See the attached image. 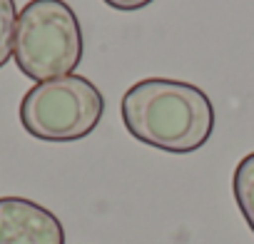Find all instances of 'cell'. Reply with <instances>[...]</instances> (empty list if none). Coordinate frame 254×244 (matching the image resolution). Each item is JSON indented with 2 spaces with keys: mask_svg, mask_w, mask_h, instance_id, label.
<instances>
[{
  "mask_svg": "<svg viewBox=\"0 0 254 244\" xmlns=\"http://www.w3.org/2000/svg\"><path fill=\"white\" fill-rule=\"evenodd\" d=\"M0 244H65V229L33 199L0 197Z\"/></svg>",
  "mask_w": 254,
  "mask_h": 244,
  "instance_id": "cell-4",
  "label": "cell"
},
{
  "mask_svg": "<svg viewBox=\"0 0 254 244\" xmlns=\"http://www.w3.org/2000/svg\"><path fill=\"white\" fill-rule=\"evenodd\" d=\"M15 0H0V67H5L13 58V40H15Z\"/></svg>",
  "mask_w": 254,
  "mask_h": 244,
  "instance_id": "cell-6",
  "label": "cell"
},
{
  "mask_svg": "<svg viewBox=\"0 0 254 244\" xmlns=\"http://www.w3.org/2000/svg\"><path fill=\"white\" fill-rule=\"evenodd\" d=\"M125 130L135 140L175 155L204 147L214 130V107L192 82L147 77L135 82L120 102Z\"/></svg>",
  "mask_w": 254,
  "mask_h": 244,
  "instance_id": "cell-1",
  "label": "cell"
},
{
  "mask_svg": "<svg viewBox=\"0 0 254 244\" xmlns=\"http://www.w3.org/2000/svg\"><path fill=\"white\" fill-rule=\"evenodd\" d=\"M105 115V97L92 80L67 75L38 82L20 100V122L43 142H75L87 137Z\"/></svg>",
  "mask_w": 254,
  "mask_h": 244,
  "instance_id": "cell-3",
  "label": "cell"
},
{
  "mask_svg": "<svg viewBox=\"0 0 254 244\" xmlns=\"http://www.w3.org/2000/svg\"><path fill=\"white\" fill-rule=\"evenodd\" d=\"M232 192L234 202L247 222V227L254 232V152L244 155L232 175Z\"/></svg>",
  "mask_w": 254,
  "mask_h": 244,
  "instance_id": "cell-5",
  "label": "cell"
},
{
  "mask_svg": "<svg viewBox=\"0 0 254 244\" xmlns=\"http://www.w3.org/2000/svg\"><path fill=\"white\" fill-rule=\"evenodd\" d=\"M102 3L115 8V10H122V13H132V10H142L152 0H102Z\"/></svg>",
  "mask_w": 254,
  "mask_h": 244,
  "instance_id": "cell-7",
  "label": "cell"
},
{
  "mask_svg": "<svg viewBox=\"0 0 254 244\" xmlns=\"http://www.w3.org/2000/svg\"><path fill=\"white\" fill-rule=\"evenodd\" d=\"M82 48L80 20L65 0H30L18 13L13 58L25 77L48 82L72 75Z\"/></svg>",
  "mask_w": 254,
  "mask_h": 244,
  "instance_id": "cell-2",
  "label": "cell"
}]
</instances>
